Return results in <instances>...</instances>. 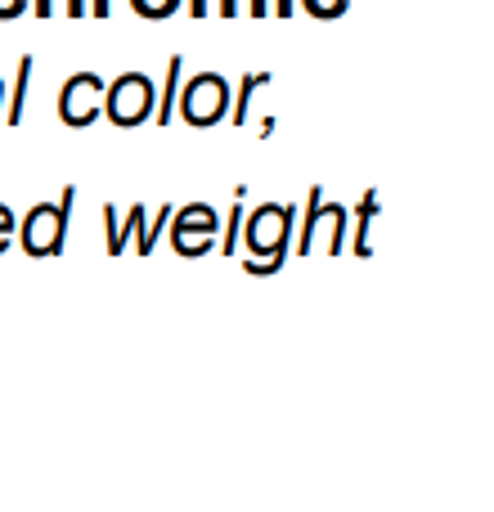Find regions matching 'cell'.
Segmentation results:
<instances>
[{
  "label": "cell",
  "mask_w": 494,
  "mask_h": 512,
  "mask_svg": "<svg viewBox=\"0 0 494 512\" xmlns=\"http://www.w3.org/2000/svg\"><path fill=\"white\" fill-rule=\"evenodd\" d=\"M158 108V90L144 72H122V77L108 86V99H104V113L113 117L117 126H140L153 117Z\"/></svg>",
  "instance_id": "cell-2"
},
{
  "label": "cell",
  "mask_w": 494,
  "mask_h": 512,
  "mask_svg": "<svg viewBox=\"0 0 494 512\" xmlns=\"http://www.w3.org/2000/svg\"><path fill=\"white\" fill-rule=\"evenodd\" d=\"M247 9H252V14H265V0H247Z\"/></svg>",
  "instance_id": "cell-20"
},
{
  "label": "cell",
  "mask_w": 494,
  "mask_h": 512,
  "mask_svg": "<svg viewBox=\"0 0 494 512\" xmlns=\"http://www.w3.org/2000/svg\"><path fill=\"white\" fill-rule=\"evenodd\" d=\"M216 230H221V216H216L207 203H189L171 216V243H176V252H185V256H198V252L212 248Z\"/></svg>",
  "instance_id": "cell-5"
},
{
  "label": "cell",
  "mask_w": 494,
  "mask_h": 512,
  "mask_svg": "<svg viewBox=\"0 0 494 512\" xmlns=\"http://www.w3.org/2000/svg\"><path fill=\"white\" fill-rule=\"evenodd\" d=\"M288 9H292V0H279V14H288Z\"/></svg>",
  "instance_id": "cell-22"
},
{
  "label": "cell",
  "mask_w": 494,
  "mask_h": 512,
  "mask_svg": "<svg viewBox=\"0 0 494 512\" xmlns=\"http://www.w3.org/2000/svg\"><path fill=\"white\" fill-rule=\"evenodd\" d=\"M95 14H99V18L108 14V0H95Z\"/></svg>",
  "instance_id": "cell-21"
},
{
  "label": "cell",
  "mask_w": 494,
  "mask_h": 512,
  "mask_svg": "<svg viewBox=\"0 0 494 512\" xmlns=\"http://www.w3.org/2000/svg\"><path fill=\"white\" fill-rule=\"evenodd\" d=\"M189 14H194V18L212 14V0H189ZM221 14L234 18V14H239V0H221Z\"/></svg>",
  "instance_id": "cell-12"
},
{
  "label": "cell",
  "mask_w": 494,
  "mask_h": 512,
  "mask_svg": "<svg viewBox=\"0 0 494 512\" xmlns=\"http://www.w3.org/2000/svg\"><path fill=\"white\" fill-rule=\"evenodd\" d=\"M288 230H292V207H261V212L247 221V243H252V252H261L265 261H247V270H256V274L279 270V256L288 252Z\"/></svg>",
  "instance_id": "cell-3"
},
{
  "label": "cell",
  "mask_w": 494,
  "mask_h": 512,
  "mask_svg": "<svg viewBox=\"0 0 494 512\" xmlns=\"http://www.w3.org/2000/svg\"><path fill=\"white\" fill-rule=\"evenodd\" d=\"M72 203H77V189L68 185L59 194V203H41L27 212V221H23V252L27 256H54L68 248Z\"/></svg>",
  "instance_id": "cell-1"
},
{
  "label": "cell",
  "mask_w": 494,
  "mask_h": 512,
  "mask_svg": "<svg viewBox=\"0 0 494 512\" xmlns=\"http://www.w3.org/2000/svg\"><path fill=\"white\" fill-rule=\"evenodd\" d=\"M171 216H176V212H171V207H167V203H162V207H158V221H153V225H149V239H144V243H140V252H144V256H149L153 248H158V239H162V230H167V221H171Z\"/></svg>",
  "instance_id": "cell-11"
},
{
  "label": "cell",
  "mask_w": 494,
  "mask_h": 512,
  "mask_svg": "<svg viewBox=\"0 0 494 512\" xmlns=\"http://www.w3.org/2000/svg\"><path fill=\"white\" fill-rule=\"evenodd\" d=\"M32 14L36 18H50L54 14V0H32Z\"/></svg>",
  "instance_id": "cell-18"
},
{
  "label": "cell",
  "mask_w": 494,
  "mask_h": 512,
  "mask_svg": "<svg viewBox=\"0 0 494 512\" xmlns=\"http://www.w3.org/2000/svg\"><path fill=\"white\" fill-rule=\"evenodd\" d=\"M180 72H185V59H180V54H171V59H167V86H162V95H158V122H162V126H167V122H171V113H176Z\"/></svg>",
  "instance_id": "cell-7"
},
{
  "label": "cell",
  "mask_w": 494,
  "mask_h": 512,
  "mask_svg": "<svg viewBox=\"0 0 494 512\" xmlns=\"http://www.w3.org/2000/svg\"><path fill=\"white\" fill-rule=\"evenodd\" d=\"M239 225H243V212H239V203H234V212H230V234H225V243H221V248L225 252H239Z\"/></svg>",
  "instance_id": "cell-15"
},
{
  "label": "cell",
  "mask_w": 494,
  "mask_h": 512,
  "mask_svg": "<svg viewBox=\"0 0 494 512\" xmlns=\"http://www.w3.org/2000/svg\"><path fill=\"white\" fill-rule=\"evenodd\" d=\"M180 108H185V122L194 126H216L230 108V86L216 72H198L185 90H180Z\"/></svg>",
  "instance_id": "cell-4"
},
{
  "label": "cell",
  "mask_w": 494,
  "mask_h": 512,
  "mask_svg": "<svg viewBox=\"0 0 494 512\" xmlns=\"http://www.w3.org/2000/svg\"><path fill=\"white\" fill-rule=\"evenodd\" d=\"M9 239H14V212H9V207H0V252L9 248Z\"/></svg>",
  "instance_id": "cell-16"
},
{
  "label": "cell",
  "mask_w": 494,
  "mask_h": 512,
  "mask_svg": "<svg viewBox=\"0 0 494 512\" xmlns=\"http://www.w3.org/2000/svg\"><path fill=\"white\" fill-rule=\"evenodd\" d=\"M256 86H265V77H247L243 81V90H239V108H234V122H243L247 117V99H252V90Z\"/></svg>",
  "instance_id": "cell-14"
},
{
  "label": "cell",
  "mask_w": 494,
  "mask_h": 512,
  "mask_svg": "<svg viewBox=\"0 0 494 512\" xmlns=\"http://www.w3.org/2000/svg\"><path fill=\"white\" fill-rule=\"evenodd\" d=\"M63 9H68L72 18H81V14H86V0H63Z\"/></svg>",
  "instance_id": "cell-19"
},
{
  "label": "cell",
  "mask_w": 494,
  "mask_h": 512,
  "mask_svg": "<svg viewBox=\"0 0 494 512\" xmlns=\"http://www.w3.org/2000/svg\"><path fill=\"white\" fill-rule=\"evenodd\" d=\"M27 9V0H0V18H18Z\"/></svg>",
  "instance_id": "cell-17"
},
{
  "label": "cell",
  "mask_w": 494,
  "mask_h": 512,
  "mask_svg": "<svg viewBox=\"0 0 494 512\" xmlns=\"http://www.w3.org/2000/svg\"><path fill=\"white\" fill-rule=\"evenodd\" d=\"M104 225H108V252H126V230H122V212L117 207H104Z\"/></svg>",
  "instance_id": "cell-9"
},
{
  "label": "cell",
  "mask_w": 494,
  "mask_h": 512,
  "mask_svg": "<svg viewBox=\"0 0 494 512\" xmlns=\"http://www.w3.org/2000/svg\"><path fill=\"white\" fill-rule=\"evenodd\" d=\"M104 99H108L104 77L77 72V77H68V86H63V95H59V117L68 126H90L99 117V108H104Z\"/></svg>",
  "instance_id": "cell-6"
},
{
  "label": "cell",
  "mask_w": 494,
  "mask_h": 512,
  "mask_svg": "<svg viewBox=\"0 0 494 512\" xmlns=\"http://www.w3.org/2000/svg\"><path fill=\"white\" fill-rule=\"evenodd\" d=\"M27 77H32V54H23V59H18V81H14V99H9V113H5V122H23Z\"/></svg>",
  "instance_id": "cell-8"
},
{
  "label": "cell",
  "mask_w": 494,
  "mask_h": 512,
  "mask_svg": "<svg viewBox=\"0 0 494 512\" xmlns=\"http://www.w3.org/2000/svg\"><path fill=\"white\" fill-rule=\"evenodd\" d=\"M306 9L310 14H319V18H337L346 9V0H306Z\"/></svg>",
  "instance_id": "cell-13"
},
{
  "label": "cell",
  "mask_w": 494,
  "mask_h": 512,
  "mask_svg": "<svg viewBox=\"0 0 494 512\" xmlns=\"http://www.w3.org/2000/svg\"><path fill=\"white\" fill-rule=\"evenodd\" d=\"M131 5H135V14H144V18H167L180 9V0H131Z\"/></svg>",
  "instance_id": "cell-10"
},
{
  "label": "cell",
  "mask_w": 494,
  "mask_h": 512,
  "mask_svg": "<svg viewBox=\"0 0 494 512\" xmlns=\"http://www.w3.org/2000/svg\"><path fill=\"white\" fill-rule=\"evenodd\" d=\"M0 95H5V86H0ZM0 122H5V117H0Z\"/></svg>",
  "instance_id": "cell-23"
}]
</instances>
